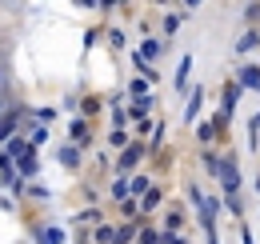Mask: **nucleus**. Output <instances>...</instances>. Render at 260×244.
<instances>
[{
	"label": "nucleus",
	"mask_w": 260,
	"mask_h": 244,
	"mask_svg": "<svg viewBox=\"0 0 260 244\" xmlns=\"http://www.w3.org/2000/svg\"><path fill=\"white\" fill-rule=\"evenodd\" d=\"M240 80L248 88H260V68H240Z\"/></svg>",
	"instance_id": "obj_1"
},
{
	"label": "nucleus",
	"mask_w": 260,
	"mask_h": 244,
	"mask_svg": "<svg viewBox=\"0 0 260 244\" xmlns=\"http://www.w3.org/2000/svg\"><path fill=\"white\" fill-rule=\"evenodd\" d=\"M188 68H192V64H188V56H184V60H180V72H176V88L184 84V76H188Z\"/></svg>",
	"instance_id": "obj_2"
},
{
	"label": "nucleus",
	"mask_w": 260,
	"mask_h": 244,
	"mask_svg": "<svg viewBox=\"0 0 260 244\" xmlns=\"http://www.w3.org/2000/svg\"><path fill=\"white\" fill-rule=\"evenodd\" d=\"M204 168H208V172H220V160H216L212 152H204Z\"/></svg>",
	"instance_id": "obj_3"
},
{
	"label": "nucleus",
	"mask_w": 260,
	"mask_h": 244,
	"mask_svg": "<svg viewBox=\"0 0 260 244\" xmlns=\"http://www.w3.org/2000/svg\"><path fill=\"white\" fill-rule=\"evenodd\" d=\"M136 156H140V148H128V152H124V160H120V164H124V168H132V164H136Z\"/></svg>",
	"instance_id": "obj_4"
}]
</instances>
